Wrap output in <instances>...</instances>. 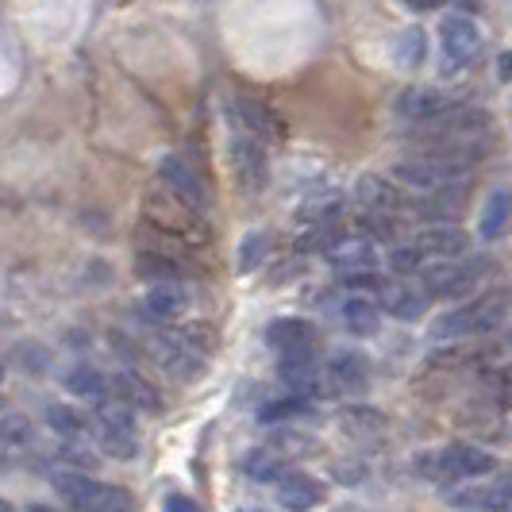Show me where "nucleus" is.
<instances>
[{
    "instance_id": "obj_1",
    "label": "nucleus",
    "mask_w": 512,
    "mask_h": 512,
    "mask_svg": "<svg viewBox=\"0 0 512 512\" xmlns=\"http://www.w3.org/2000/svg\"><path fill=\"white\" fill-rule=\"evenodd\" d=\"M143 220L154 231H162L166 239H174L178 247H205L212 231L205 228V216L193 205H185L178 193H170L162 181L158 189L143 193Z\"/></svg>"
},
{
    "instance_id": "obj_2",
    "label": "nucleus",
    "mask_w": 512,
    "mask_h": 512,
    "mask_svg": "<svg viewBox=\"0 0 512 512\" xmlns=\"http://www.w3.org/2000/svg\"><path fill=\"white\" fill-rule=\"evenodd\" d=\"M389 181H397L409 193H432V197H459V201H466L474 170H462V166H451V162H436V158L416 154V158L393 162Z\"/></svg>"
},
{
    "instance_id": "obj_3",
    "label": "nucleus",
    "mask_w": 512,
    "mask_h": 512,
    "mask_svg": "<svg viewBox=\"0 0 512 512\" xmlns=\"http://www.w3.org/2000/svg\"><path fill=\"white\" fill-rule=\"evenodd\" d=\"M489 274L486 258H428L420 266V282H424V293L436 297V301H462L470 297L482 278Z\"/></svg>"
},
{
    "instance_id": "obj_4",
    "label": "nucleus",
    "mask_w": 512,
    "mask_h": 512,
    "mask_svg": "<svg viewBox=\"0 0 512 512\" xmlns=\"http://www.w3.org/2000/svg\"><path fill=\"white\" fill-rule=\"evenodd\" d=\"M51 486L70 505V512H131V505H135L128 489L97 482L81 470H58V474H51Z\"/></svg>"
},
{
    "instance_id": "obj_5",
    "label": "nucleus",
    "mask_w": 512,
    "mask_h": 512,
    "mask_svg": "<svg viewBox=\"0 0 512 512\" xmlns=\"http://www.w3.org/2000/svg\"><path fill=\"white\" fill-rule=\"evenodd\" d=\"M505 308H509V297L501 289H489L478 301L439 316L436 324H432V339H470V335L497 332L501 320H505Z\"/></svg>"
},
{
    "instance_id": "obj_6",
    "label": "nucleus",
    "mask_w": 512,
    "mask_h": 512,
    "mask_svg": "<svg viewBox=\"0 0 512 512\" xmlns=\"http://www.w3.org/2000/svg\"><path fill=\"white\" fill-rule=\"evenodd\" d=\"M439 47H443V74H455V70H466V66H474L478 62V54H482V27L474 16H466V12H451V16H443V24H439Z\"/></svg>"
},
{
    "instance_id": "obj_7",
    "label": "nucleus",
    "mask_w": 512,
    "mask_h": 512,
    "mask_svg": "<svg viewBox=\"0 0 512 512\" xmlns=\"http://www.w3.org/2000/svg\"><path fill=\"white\" fill-rule=\"evenodd\" d=\"M278 378H282L293 393H301V397H328V393H335L332 378H328V370L316 362L312 347H301V351H282Z\"/></svg>"
},
{
    "instance_id": "obj_8",
    "label": "nucleus",
    "mask_w": 512,
    "mask_h": 512,
    "mask_svg": "<svg viewBox=\"0 0 512 512\" xmlns=\"http://www.w3.org/2000/svg\"><path fill=\"white\" fill-rule=\"evenodd\" d=\"M462 97L455 93H443L436 85H409L401 97H397V116L409 120V124H432L439 116H447L451 108H459Z\"/></svg>"
},
{
    "instance_id": "obj_9",
    "label": "nucleus",
    "mask_w": 512,
    "mask_h": 512,
    "mask_svg": "<svg viewBox=\"0 0 512 512\" xmlns=\"http://www.w3.org/2000/svg\"><path fill=\"white\" fill-rule=\"evenodd\" d=\"M428 466L436 470L432 478H455V482H470V478H486L497 466L489 451L474 447V443H451L439 459H428Z\"/></svg>"
},
{
    "instance_id": "obj_10",
    "label": "nucleus",
    "mask_w": 512,
    "mask_h": 512,
    "mask_svg": "<svg viewBox=\"0 0 512 512\" xmlns=\"http://www.w3.org/2000/svg\"><path fill=\"white\" fill-rule=\"evenodd\" d=\"M412 247L424 258H462L470 255V235L455 220H439V224H424L416 231Z\"/></svg>"
},
{
    "instance_id": "obj_11",
    "label": "nucleus",
    "mask_w": 512,
    "mask_h": 512,
    "mask_svg": "<svg viewBox=\"0 0 512 512\" xmlns=\"http://www.w3.org/2000/svg\"><path fill=\"white\" fill-rule=\"evenodd\" d=\"M158 181L170 189V193H178L185 205H193L197 212H205L208 205V189L205 181H201V174L185 162V158H178V154H166L162 162H158Z\"/></svg>"
},
{
    "instance_id": "obj_12",
    "label": "nucleus",
    "mask_w": 512,
    "mask_h": 512,
    "mask_svg": "<svg viewBox=\"0 0 512 512\" xmlns=\"http://www.w3.org/2000/svg\"><path fill=\"white\" fill-rule=\"evenodd\" d=\"M409 189H401L397 181L366 174L355 185V201L362 205V212H389V216H405L409 212Z\"/></svg>"
},
{
    "instance_id": "obj_13",
    "label": "nucleus",
    "mask_w": 512,
    "mask_h": 512,
    "mask_svg": "<svg viewBox=\"0 0 512 512\" xmlns=\"http://www.w3.org/2000/svg\"><path fill=\"white\" fill-rule=\"evenodd\" d=\"M324 258L332 262L335 270H343V274H351V270H374V262H378V247H374V239H366V235H339L335 231L332 239L324 243Z\"/></svg>"
},
{
    "instance_id": "obj_14",
    "label": "nucleus",
    "mask_w": 512,
    "mask_h": 512,
    "mask_svg": "<svg viewBox=\"0 0 512 512\" xmlns=\"http://www.w3.org/2000/svg\"><path fill=\"white\" fill-rule=\"evenodd\" d=\"M231 166H235L239 185H247L251 193H258V189L266 185V174H270V166H266V147H262L258 139H251L247 131L231 139Z\"/></svg>"
},
{
    "instance_id": "obj_15",
    "label": "nucleus",
    "mask_w": 512,
    "mask_h": 512,
    "mask_svg": "<svg viewBox=\"0 0 512 512\" xmlns=\"http://www.w3.org/2000/svg\"><path fill=\"white\" fill-rule=\"evenodd\" d=\"M231 112H235V120L243 124V131H247L251 139H258V143H274V139L285 135L282 116H278L270 104L251 101V97H235V101H231Z\"/></svg>"
},
{
    "instance_id": "obj_16",
    "label": "nucleus",
    "mask_w": 512,
    "mask_h": 512,
    "mask_svg": "<svg viewBox=\"0 0 512 512\" xmlns=\"http://www.w3.org/2000/svg\"><path fill=\"white\" fill-rule=\"evenodd\" d=\"M189 312V289L181 282H154L143 297V316H151L154 324H174Z\"/></svg>"
},
{
    "instance_id": "obj_17",
    "label": "nucleus",
    "mask_w": 512,
    "mask_h": 512,
    "mask_svg": "<svg viewBox=\"0 0 512 512\" xmlns=\"http://www.w3.org/2000/svg\"><path fill=\"white\" fill-rule=\"evenodd\" d=\"M158 362L166 366V374L174 378H197L201 374V347L189 343V335H166L158 339Z\"/></svg>"
},
{
    "instance_id": "obj_18",
    "label": "nucleus",
    "mask_w": 512,
    "mask_h": 512,
    "mask_svg": "<svg viewBox=\"0 0 512 512\" xmlns=\"http://www.w3.org/2000/svg\"><path fill=\"white\" fill-rule=\"evenodd\" d=\"M378 297L393 320H420L428 312V301H432L424 289H412L409 282H385L378 289Z\"/></svg>"
},
{
    "instance_id": "obj_19",
    "label": "nucleus",
    "mask_w": 512,
    "mask_h": 512,
    "mask_svg": "<svg viewBox=\"0 0 512 512\" xmlns=\"http://www.w3.org/2000/svg\"><path fill=\"white\" fill-rule=\"evenodd\" d=\"M108 397L124 401L128 409H147V412L162 409L158 389H154L151 382H143L139 374H131V370H120V374H112V378H108Z\"/></svg>"
},
{
    "instance_id": "obj_20",
    "label": "nucleus",
    "mask_w": 512,
    "mask_h": 512,
    "mask_svg": "<svg viewBox=\"0 0 512 512\" xmlns=\"http://www.w3.org/2000/svg\"><path fill=\"white\" fill-rule=\"evenodd\" d=\"M324 501V486L308 474H282L278 478V505L285 512H312Z\"/></svg>"
},
{
    "instance_id": "obj_21",
    "label": "nucleus",
    "mask_w": 512,
    "mask_h": 512,
    "mask_svg": "<svg viewBox=\"0 0 512 512\" xmlns=\"http://www.w3.org/2000/svg\"><path fill=\"white\" fill-rule=\"evenodd\" d=\"M324 370L332 378L335 393L339 389H366V382H370V362L362 359L359 351H335L332 359L324 362Z\"/></svg>"
},
{
    "instance_id": "obj_22",
    "label": "nucleus",
    "mask_w": 512,
    "mask_h": 512,
    "mask_svg": "<svg viewBox=\"0 0 512 512\" xmlns=\"http://www.w3.org/2000/svg\"><path fill=\"white\" fill-rule=\"evenodd\" d=\"M135 274L143 282H185L189 266L178 255H166V251H139L135 255Z\"/></svg>"
},
{
    "instance_id": "obj_23",
    "label": "nucleus",
    "mask_w": 512,
    "mask_h": 512,
    "mask_svg": "<svg viewBox=\"0 0 512 512\" xmlns=\"http://www.w3.org/2000/svg\"><path fill=\"white\" fill-rule=\"evenodd\" d=\"M312 339H316V328L301 316H278L266 328V343L274 351H301V347H312Z\"/></svg>"
},
{
    "instance_id": "obj_24",
    "label": "nucleus",
    "mask_w": 512,
    "mask_h": 512,
    "mask_svg": "<svg viewBox=\"0 0 512 512\" xmlns=\"http://www.w3.org/2000/svg\"><path fill=\"white\" fill-rule=\"evenodd\" d=\"M343 320L355 335H374L382 328V308L374 305L370 297H362V293H351L343 301Z\"/></svg>"
},
{
    "instance_id": "obj_25",
    "label": "nucleus",
    "mask_w": 512,
    "mask_h": 512,
    "mask_svg": "<svg viewBox=\"0 0 512 512\" xmlns=\"http://www.w3.org/2000/svg\"><path fill=\"white\" fill-rule=\"evenodd\" d=\"M393 58H397L401 70H420L428 62V35H424V27H405L393 39Z\"/></svg>"
},
{
    "instance_id": "obj_26",
    "label": "nucleus",
    "mask_w": 512,
    "mask_h": 512,
    "mask_svg": "<svg viewBox=\"0 0 512 512\" xmlns=\"http://www.w3.org/2000/svg\"><path fill=\"white\" fill-rule=\"evenodd\" d=\"M509 228V193L505 189H493L486 197V208H482V239L493 243V239H501Z\"/></svg>"
},
{
    "instance_id": "obj_27",
    "label": "nucleus",
    "mask_w": 512,
    "mask_h": 512,
    "mask_svg": "<svg viewBox=\"0 0 512 512\" xmlns=\"http://www.w3.org/2000/svg\"><path fill=\"white\" fill-rule=\"evenodd\" d=\"M93 428H97V439H101V451L104 455H112V459H135V428H116V424H101V420H93Z\"/></svg>"
},
{
    "instance_id": "obj_28",
    "label": "nucleus",
    "mask_w": 512,
    "mask_h": 512,
    "mask_svg": "<svg viewBox=\"0 0 512 512\" xmlns=\"http://www.w3.org/2000/svg\"><path fill=\"white\" fill-rule=\"evenodd\" d=\"M243 470L255 478V482H278L285 474V459L278 447H258L243 459Z\"/></svg>"
},
{
    "instance_id": "obj_29",
    "label": "nucleus",
    "mask_w": 512,
    "mask_h": 512,
    "mask_svg": "<svg viewBox=\"0 0 512 512\" xmlns=\"http://www.w3.org/2000/svg\"><path fill=\"white\" fill-rule=\"evenodd\" d=\"M339 212H343V197L339 193H320V197H312V201L297 208V220L312 224V228H328Z\"/></svg>"
},
{
    "instance_id": "obj_30",
    "label": "nucleus",
    "mask_w": 512,
    "mask_h": 512,
    "mask_svg": "<svg viewBox=\"0 0 512 512\" xmlns=\"http://www.w3.org/2000/svg\"><path fill=\"white\" fill-rule=\"evenodd\" d=\"M47 424L66 439L89 436V432H93V416L70 409V405H51V409H47Z\"/></svg>"
},
{
    "instance_id": "obj_31",
    "label": "nucleus",
    "mask_w": 512,
    "mask_h": 512,
    "mask_svg": "<svg viewBox=\"0 0 512 512\" xmlns=\"http://www.w3.org/2000/svg\"><path fill=\"white\" fill-rule=\"evenodd\" d=\"M66 389L77 393V397H85V401H104L108 397V378H104L101 370H93V366H74L66 374Z\"/></svg>"
},
{
    "instance_id": "obj_32",
    "label": "nucleus",
    "mask_w": 512,
    "mask_h": 512,
    "mask_svg": "<svg viewBox=\"0 0 512 512\" xmlns=\"http://www.w3.org/2000/svg\"><path fill=\"white\" fill-rule=\"evenodd\" d=\"M266 258H270V235H266V231H251V235L239 243L235 266H239V274H251V270H258Z\"/></svg>"
},
{
    "instance_id": "obj_33",
    "label": "nucleus",
    "mask_w": 512,
    "mask_h": 512,
    "mask_svg": "<svg viewBox=\"0 0 512 512\" xmlns=\"http://www.w3.org/2000/svg\"><path fill=\"white\" fill-rule=\"evenodd\" d=\"M0 443H8V447H27V443H31V424H27V416H20V412L0 416Z\"/></svg>"
},
{
    "instance_id": "obj_34",
    "label": "nucleus",
    "mask_w": 512,
    "mask_h": 512,
    "mask_svg": "<svg viewBox=\"0 0 512 512\" xmlns=\"http://www.w3.org/2000/svg\"><path fill=\"white\" fill-rule=\"evenodd\" d=\"M428 258L420 255L416 247H393L389 251V266H393V274H401V278H412V274H420V266H424Z\"/></svg>"
},
{
    "instance_id": "obj_35",
    "label": "nucleus",
    "mask_w": 512,
    "mask_h": 512,
    "mask_svg": "<svg viewBox=\"0 0 512 512\" xmlns=\"http://www.w3.org/2000/svg\"><path fill=\"white\" fill-rule=\"evenodd\" d=\"M308 405L301 397H289V401H270L266 409H262V424H282V420H293V416H305Z\"/></svg>"
},
{
    "instance_id": "obj_36",
    "label": "nucleus",
    "mask_w": 512,
    "mask_h": 512,
    "mask_svg": "<svg viewBox=\"0 0 512 512\" xmlns=\"http://www.w3.org/2000/svg\"><path fill=\"white\" fill-rule=\"evenodd\" d=\"M343 285H347L351 293H378L385 282L378 278V274H374V270H351V274L343 278Z\"/></svg>"
},
{
    "instance_id": "obj_37",
    "label": "nucleus",
    "mask_w": 512,
    "mask_h": 512,
    "mask_svg": "<svg viewBox=\"0 0 512 512\" xmlns=\"http://www.w3.org/2000/svg\"><path fill=\"white\" fill-rule=\"evenodd\" d=\"M166 512H201L189 497H181V493H174V497H166Z\"/></svg>"
},
{
    "instance_id": "obj_38",
    "label": "nucleus",
    "mask_w": 512,
    "mask_h": 512,
    "mask_svg": "<svg viewBox=\"0 0 512 512\" xmlns=\"http://www.w3.org/2000/svg\"><path fill=\"white\" fill-rule=\"evenodd\" d=\"M412 12H432V8H439L443 0H405Z\"/></svg>"
},
{
    "instance_id": "obj_39",
    "label": "nucleus",
    "mask_w": 512,
    "mask_h": 512,
    "mask_svg": "<svg viewBox=\"0 0 512 512\" xmlns=\"http://www.w3.org/2000/svg\"><path fill=\"white\" fill-rule=\"evenodd\" d=\"M474 8H482V0H455V12H466V16H470Z\"/></svg>"
},
{
    "instance_id": "obj_40",
    "label": "nucleus",
    "mask_w": 512,
    "mask_h": 512,
    "mask_svg": "<svg viewBox=\"0 0 512 512\" xmlns=\"http://www.w3.org/2000/svg\"><path fill=\"white\" fill-rule=\"evenodd\" d=\"M509 54H501V58H497V74H501V81H509Z\"/></svg>"
},
{
    "instance_id": "obj_41",
    "label": "nucleus",
    "mask_w": 512,
    "mask_h": 512,
    "mask_svg": "<svg viewBox=\"0 0 512 512\" xmlns=\"http://www.w3.org/2000/svg\"><path fill=\"white\" fill-rule=\"evenodd\" d=\"M0 512H12V509H8V505H4V501H0Z\"/></svg>"
},
{
    "instance_id": "obj_42",
    "label": "nucleus",
    "mask_w": 512,
    "mask_h": 512,
    "mask_svg": "<svg viewBox=\"0 0 512 512\" xmlns=\"http://www.w3.org/2000/svg\"><path fill=\"white\" fill-rule=\"evenodd\" d=\"M0 378H4V366H0Z\"/></svg>"
}]
</instances>
